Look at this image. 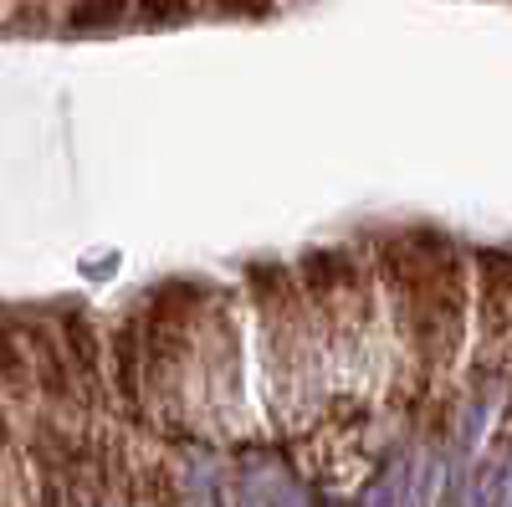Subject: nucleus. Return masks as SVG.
<instances>
[{
  "mask_svg": "<svg viewBox=\"0 0 512 507\" xmlns=\"http://www.w3.org/2000/svg\"><path fill=\"white\" fill-rule=\"evenodd\" d=\"M405 328L425 364H451L466 328V257L441 231H400L379 246Z\"/></svg>",
  "mask_w": 512,
  "mask_h": 507,
  "instance_id": "1",
  "label": "nucleus"
},
{
  "mask_svg": "<svg viewBox=\"0 0 512 507\" xmlns=\"http://www.w3.org/2000/svg\"><path fill=\"white\" fill-rule=\"evenodd\" d=\"M477 272H482V328L497 333L512 303V251H477Z\"/></svg>",
  "mask_w": 512,
  "mask_h": 507,
  "instance_id": "2",
  "label": "nucleus"
},
{
  "mask_svg": "<svg viewBox=\"0 0 512 507\" xmlns=\"http://www.w3.org/2000/svg\"><path fill=\"white\" fill-rule=\"evenodd\" d=\"M297 277H303L308 292H318V298H333V292L354 287V257L349 251H333V246H318L297 262Z\"/></svg>",
  "mask_w": 512,
  "mask_h": 507,
  "instance_id": "3",
  "label": "nucleus"
},
{
  "mask_svg": "<svg viewBox=\"0 0 512 507\" xmlns=\"http://www.w3.org/2000/svg\"><path fill=\"white\" fill-rule=\"evenodd\" d=\"M359 507H410V461H405V456L390 461V472H384V477L364 492Z\"/></svg>",
  "mask_w": 512,
  "mask_h": 507,
  "instance_id": "4",
  "label": "nucleus"
},
{
  "mask_svg": "<svg viewBox=\"0 0 512 507\" xmlns=\"http://www.w3.org/2000/svg\"><path fill=\"white\" fill-rule=\"evenodd\" d=\"M128 16V0H77L72 6V31H108Z\"/></svg>",
  "mask_w": 512,
  "mask_h": 507,
  "instance_id": "5",
  "label": "nucleus"
},
{
  "mask_svg": "<svg viewBox=\"0 0 512 507\" xmlns=\"http://www.w3.org/2000/svg\"><path fill=\"white\" fill-rule=\"evenodd\" d=\"M256 482H262V502H267V507H308V492L297 487L287 472H277V467H267Z\"/></svg>",
  "mask_w": 512,
  "mask_h": 507,
  "instance_id": "6",
  "label": "nucleus"
},
{
  "mask_svg": "<svg viewBox=\"0 0 512 507\" xmlns=\"http://www.w3.org/2000/svg\"><path fill=\"white\" fill-rule=\"evenodd\" d=\"M185 16H190V0H139V21H149V26H169Z\"/></svg>",
  "mask_w": 512,
  "mask_h": 507,
  "instance_id": "7",
  "label": "nucleus"
},
{
  "mask_svg": "<svg viewBox=\"0 0 512 507\" xmlns=\"http://www.w3.org/2000/svg\"><path fill=\"white\" fill-rule=\"evenodd\" d=\"M210 6L226 11V16H267L272 0H210Z\"/></svg>",
  "mask_w": 512,
  "mask_h": 507,
  "instance_id": "8",
  "label": "nucleus"
},
{
  "mask_svg": "<svg viewBox=\"0 0 512 507\" xmlns=\"http://www.w3.org/2000/svg\"><path fill=\"white\" fill-rule=\"evenodd\" d=\"M507 507H512V502H507Z\"/></svg>",
  "mask_w": 512,
  "mask_h": 507,
  "instance_id": "9",
  "label": "nucleus"
}]
</instances>
